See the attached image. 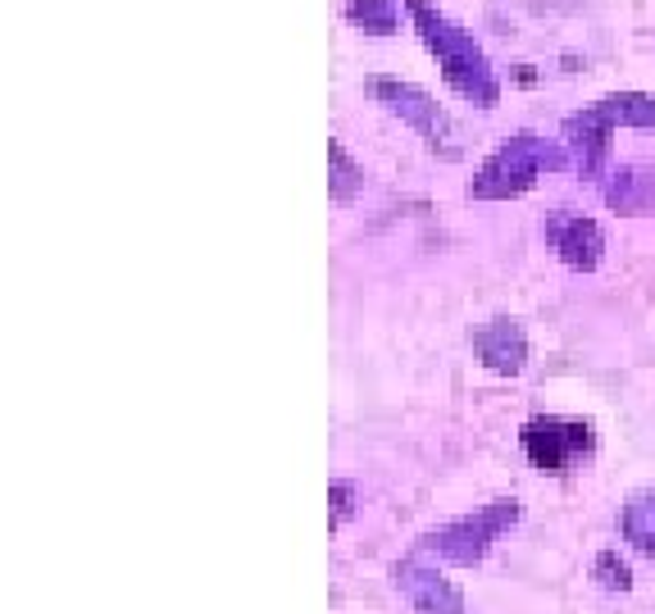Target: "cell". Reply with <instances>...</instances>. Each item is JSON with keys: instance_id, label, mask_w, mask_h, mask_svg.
<instances>
[{"instance_id": "obj_12", "label": "cell", "mask_w": 655, "mask_h": 614, "mask_svg": "<svg viewBox=\"0 0 655 614\" xmlns=\"http://www.w3.org/2000/svg\"><path fill=\"white\" fill-rule=\"evenodd\" d=\"M623 542L655 560V491H637L623 505Z\"/></svg>"}, {"instance_id": "obj_3", "label": "cell", "mask_w": 655, "mask_h": 614, "mask_svg": "<svg viewBox=\"0 0 655 614\" xmlns=\"http://www.w3.org/2000/svg\"><path fill=\"white\" fill-rule=\"evenodd\" d=\"M560 169H574L565 141H546L538 133L506 137L483 160V169L474 173L470 201H510V196H523L542 173H560Z\"/></svg>"}, {"instance_id": "obj_1", "label": "cell", "mask_w": 655, "mask_h": 614, "mask_svg": "<svg viewBox=\"0 0 655 614\" xmlns=\"http://www.w3.org/2000/svg\"><path fill=\"white\" fill-rule=\"evenodd\" d=\"M405 5H410L415 33L437 55V65H442L447 82L460 91L464 101H474L483 110H492L496 101H501V82H496V69L487 65V55L474 42V33H464L460 23H451L437 5H428V0H405Z\"/></svg>"}, {"instance_id": "obj_11", "label": "cell", "mask_w": 655, "mask_h": 614, "mask_svg": "<svg viewBox=\"0 0 655 614\" xmlns=\"http://www.w3.org/2000/svg\"><path fill=\"white\" fill-rule=\"evenodd\" d=\"M364 192V169L351 160V150L341 141H328V196L332 205H351Z\"/></svg>"}, {"instance_id": "obj_9", "label": "cell", "mask_w": 655, "mask_h": 614, "mask_svg": "<svg viewBox=\"0 0 655 614\" xmlns=\"http://www.w3.org/2000/svg\"><path fill=\"white\" fill-rule=\"evenodd\" d=\"M474 351L478 360L492 368V374H501V378H515L523 374V364H528V337L519 328V319H487L483 328H474Z\"/></svg>"}, {"instance_id": "obj_15", "label": "cell", "mask_w": 655, "mask_h": 614, "mask_svg": "<svg viewBox=\"0 0 655 614\" xmlns=\"http://www.w3.org/2000/svg\"><path fill=\"white\" fill-rule=\"evenodd\" d=\"M328 497H332V524H347V519L355 514V487L337 478V482L328 487Z\"/></svg>"}, {"instance_id": "obj_2", "label": "cell", "mask_w": 655, "mask_h": 614, "mask_svg": "<svg viewBox=\"0 0 655 614\" xmlns=\"http://www.w3.org/2000/svg\"><path fill=\"white\" fill-rule=\"evenodd\" d=\"M614 128H651L655 133V96L646 91H614V96L587 105L565 118V150L574 160V173L583 178H601L610 160V133Z\"/></svg>"}, {"instance_id": "obj_8", "label": "cell", "mask_w": 655, "mask_h": 614, "mask_svg": "<svg viewBox=\"0 0 655 614\" xmlns=\"http://www.w3.org/2000/svg\"><path fill=\"white\" fill-rule=\"evenodd\" d=\"M396 588L405 592V601L415 605V614H464V596L451 578H442L432 565L419 560H400L396 565Z\"/></svg>"}, {"instance_id": "obj_14", "label": "cell", "mask_w": 655, "mask_h": 614, "mask_svg": "<svg viewBox=\"0 0 655 614\" xmlns=\"http://www.w3.org/2000/svg\"><path fill=\"white\" fill-rule=\"evenodd\" d=\"M591 578H597L606 592H629L633 588V569L619 560V550H601V556L591 560Z\"/></svg>"}, {"instance_id": "obj_6", "label": "cell", "mask_w": 655, "mask_h": 614, "mask_svg": "<svg viewBox=\"0 0 655 614\" xmlns=\"http://www.w3.org/2000/svg\"><path fill=\"white\" fill-rule=\"evenodd\" d=\"M597 437H591V423L583 419H555V414H538L523 423V455L551 478L569 474V465L578 455H591Z\"/></svg>"}, {"instance_id": "obj_10", "label": "cell", "mask_w": 655, "mask_h": 614, "mask_svg": "<svg viewBox=\"0 0 655 614\" xmlns=\"http://www.w3.org/2000/svg\"><path fill=\"white\" fill-rule=\"evenodd\" d=\"M606 205L619 214H655V164H623L606 182Z\"/></svg>"}, {"instance_id": "obj_7", "label": "cell", "mask_w": 655, "mask_h": 614, "mask_svg": "<svg viewBox=\"0 0 655 614\" xmlns=\"http://www.w3.org/2000/svg\"><path fill=\"white\" fill-rule=\"evenodd\" d=\"M542 237L551 241V251L578 273H591L606 255V232L597 219H587V214H569V209L546 214Z\"/></svg>"}, {"instance_id": "obj_13", "label": "cell", "mask_w": 655, "mask_h": 614, "mask_svg": "<svg viewBox=\"0 0 655 614\" xmlns=\"http://www.w3.org/2000/svg\"><path fill=\"white\" fill-rule=\"evenodd\" d=\"M347 19L355 27H364L369 37H387V33H396L400 5L396 0H347Z\"/></svg>"}, {"instance_id": "obj_5", "label": "cell", "mask_w": 655, "mask_h": 614, "mask_svg": "<svg viewBox=\"0 0 655 614\" xmlns=\"http://www.w3.org/2000/svg\"><path fill=\"white\" fill-rule=\"evenodd\" d=\"M369 91H373V96H379L396 118L410 123V128H415L432 150H442V156H455V123H451V114L437 105L424 87L400 82V78H369Z\"/></svg>"}, {"instance_id": "obj_4", "label": "cell", "mask_w": 655, "mask_h": 614, "mask_svg": "<svg viewBox=\"0 0 655 614\" xmlns=\"http://www.w3.org/2000/svg\"><path fill=\"white\" fill-rule=\"evenodd\" d=\"M519 524V501L515 497H501V501H492L483 505L478 514H464V519H451L447 528H437L424 537V550H432L437 560H447V565H478L492 542L501 537L506 528Z\"/></svg>"}]
</instances>
